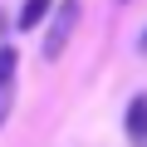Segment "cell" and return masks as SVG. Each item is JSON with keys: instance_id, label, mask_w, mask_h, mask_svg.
Masks as SVG:
<instances>
[{"instance_id": "3957f363", "label": "cell", "mask_w": 147, "mask_h": 147, "mask_svg": "<svg viewBox=\"0 0 147 147\" xmlns=\"http://www.w3.org/2000/svg\"><path fill=\"white\" fill-rule=\"evenodd\" d=\"M54 5L59 0H25L20 5V15H15V30H39V25H49V15H54Z\"/></svg>"}, {"instance_id": "5b68a950", "label": "cell", "mask_w": 147, "mask_h": 147, "mask_svg": "<svg viewBox=\"0 0 147 147\" xmlns=\"http://www.w3.org/2000/svg\"><path fill=\"white\" fill-rule=\"evenodd\" d=\"M137 49H142V54H147V30H142V39H137Z\"/></svg>"}, {"instance_id": "7a4b0ae2", "label": "cell", "mask_w": 147, "mask_h": 147, "mask_svg": "<svg viewBox=\"0 0 147 147\" xmlns=\"http://www.w3.org/2000/svg\"><path fill=\"white\" fill-rule=\"evenodd\" d=\"M123 132H127V147H147V93H132L127 108H123Z\"/></svg>"}, {"instance_id": "277c9868", "label": "cell", "mask_w": 147, "mask_h": 147, "mask_svg": "<svg viewBox=\"0 0 147 147\" xmlns=\"http://www.w3.org/2000/svg\"><path fill=\"white\" fill-rule=\"evenodd\" d=\"M10 103H15V79L0 84V127H5V118H10Z\"/></svg>"}, {"instance_id": "6da1fadb", "label": "cell", "mask_w": 147, "mask_h": 147, "mask_svg": "<svg viewBox=\"0 0 147 147\" xmlns=\"http://www.w3.org/2000/svg\"><path fill=\"white\" fill-rule=\"evenodd\" d=\"M79 15H84V5H79V0H59V5H54V15H49V30H44V59H59V54L69 49Z\"/></svg>"}, {"instance_id": "8992f818", "label": "cell", "mask_w": 147, "mask_h": 147, "mask_svg": "<svg viewBox=\"0 0 147 147\" xmlns=\"http://www.w3.org/2000/svg\"><path fill=\"white\" fill-rule=\"evenodd\" d=\"M118 5H127V0H118Z\"/></svg>"}]
</instances>
